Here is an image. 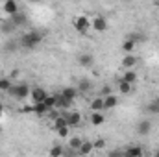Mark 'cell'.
<instances>
[{
    "label": "cell",
    "instance_id": "obj_34",
    "mask_svg": "<svg viewBox=\"0 0 159 157\" xmlns=\"http://www.w3.org/2000/svg\"><path fill=\"white\" fill-rule=\"evenodd\" d=\"M157 155H159V154H157Z\"/></svg>",
    "mask_w": 159,
    "mask_h": 157
},
{
    "label": "cell",
    "instance_id": "obj_23",
    "mask_svg": "<svg viewBox=\"0 0 159 157\" xmlns=\"http://www.w3.org/2000/svg\"><path fill=\"white\" fill-rule=\"evenodd\" d=\"M119 91L122 92V94H129V92H131V83H128V81L120 79V83H119Z\"/></svg>",
    "mask_w": 159,
    "mask_h": 157
},
{
    "label": "cell",
    "instance_id": "obj_22",
    "mask_svg": "<svg viewBox=\"0 0 159 157\" xmlns=\"http://www.w3.org/2000/svg\"><path fill=\"white\" fill-rule=\"evenodd\" d=\"M133 48H135V41H131L129 37H128V39H126L124 43H122V50H124L126 54H129V52H133Z\"/></svg>",
    "mask_w": 159,
    "mask_h": 157
},
{
    "label": "cell",
    "instance_id": "obj_9",
    "mask_svg": "<svg viewBox=\"0 0 159 157\" xmlns=\"http://www.w3.org/2000/svg\"><path fill=\"white\" fill-rule=\"evenodd\" d=\"M150 131H152V122L150 120H141L137 124V133L139 135H148Z\"/></svg>",
    "mask_w": 159,
    "mask_h": 157
},
{
    "label": "cell",
    "instance_id": "obj_14",
    "mask_svg": "<svg viewBox=\"0 0 159 157\" xmlns=\"http://www.w3.org/2000/svg\"><path fill=\"white\" fill-rule=\"evenodd\" d=\"M122 79L133 85V83L137 81V72H135L133 69H126V70H124V76H122Z\"/></svg>",
    "mask_w": 159,
    "mask_h": 157
},
{
    "label": "cell",
    "instance_id": "obj_2",
    "mask_svg": "<svg viewBox=\"0 0 159 157\" xmlns=\"http://www.w3.org/2000/svg\"><path fill=\"white\" fill-rule=\"evenodd\" d=\"M7 94L17 98V100H24L30 96V87L26 83H13L9 89H7Z\"/></svg>",
    "mask_w": 159,
    "mask_h": 157
},
{
    "label": "cell",
    "instance_id": "obj_7",
    "mask_svg": "<svg viewBox=\"0 0 159 157\" xmlns=\"http://www.w3.org/2000/svg\"><path fill=\"white\" fill-rule=\"evenodd\" d=\"M46 94H48V92H46L44 89H41V87H35V89L30 91V96H32V102H34V104H37V102H44Z\"/></svg>",
    "mask_w": 159,
    "mask_h": 157
},
{
    "label": "cell",
    "instance_id": "obj_19",
    "mask_svg": "<svg viewBox=\"0 0 159 157\" xmlns=\"http://www.w3.org/2000/svg\"><path fill=\"white\" fill-rule=\"evenodd\" d=\"M32 111H34L35 115H46V113H48V107L44 105V102H37V104H34Z\"/></svg>",
    "mask_w": 159,
    "mask_h": 157
},
{
    "label": "cell",
    "instance_id": "obj_3",
    "mask_svg": "<svg viewBox=\"0 0 159 157\" xmlns=\"http://www.w3.org/2000/svg\"><path fill=\"white\" fill-rule=\"evenodd\" d=\"M91 28L94 30V32H106L107 28H109V24H107V20H106V17H94L93 20H91Z\"/></svg>",
    "mask_w": 159,
    "mask_h": 157
},
{
    "label": "cell",
    "instance_id": "obj_27",
    "mask_svg": "<svg viewBox=\"0 0 159 157\" xmlns=\"http://www.w3.org/2000/svg\"><path fill=\"white\" fill-rule=\"evenodd\" d=\"M65 152H63V148L61 146H54L52 150H50V155H54V157H57V155H63Z\"/></svg>",
    "mask_w": 159,
    "mask_h": 157
},
{
    "label": "cell",
    "instance_id": "obj_18",
    "mask_svg": "<svg viewBox=\"0 0 159 157\" xmlns=\"http://www.w3.org/2000/svg\"><path fill=\"white\" fill-rule=\"evenodd\" d=\"M70 104H72L70 100H67L65 96H61V94H57V105H56V107H59L61 111H65V109H69V107H70Z\"/></svg>",
    "mask_w": 159,
    "mask_h": 157
},
{
    "label": "cell",
    "instance_id": "obj_10",
    "mask_svg": "<svg viewBox=\"0 0 159 157\" xmlns=\"http://www.w3.org/2000/svg\"><path fill=\"white\" fill-rule=\"evenodd\" d=\"M78 63L81 65V67H91V65L94 63V57H93V54L83 52V54H80L78 56Z\"/></svg>",
    "mask_w": 159,
    "mask_h": 157
},
{
    "label": "cell",
    "instance_id": "obj_6",
    "mask_svg": "<svg viewBox=\"0 0 159 157\" xmlns=\"http://www.w3.org/2000/svg\"><path fill=\"white\" fill-rule=\"evenodd\" d=\"M137 63H139V57L137 56H133L131 52L129 54H124V57H122V69H133Z\"/></svg>",
    "mask_w": 159,
    "mask_h": 157
},
{
    "label": "cell",
    "instance_id": "obj_8",
    "mask_svg": "<svg viewBox=\"0 0 159 157\" xmlns=\"http://www.w3.org/2000/svg\"><path fill=\"white\" fill-rule=\"evenodd\" d=\"M119 105V98L115 94H107L104 96V109H115Z\"/></svg>",
    "mask_w": 159,
    "mask_h": 157
},
{
    "label": "cell",
    "instance_id": "obj_20",
    "mask_svg": "<svg viewBox=\"0 0 159 157\" xmlns=\"http://www.w3.org/2000/svg\"><path fill=\"white\" fill-rule=\"evenodd\" d=\"M104 115L100 113V111H93V115H91V124L93 126H100V124H104Z\"/></svg>",
    "mask_w": 159,
    "mask_h": 157
},
{
    "label": "cell",
    "instance_id": "obj_12",
    "mask_svg": "<svg viewBox=\"0 0 159 157\" xmlns=\"http://www.w3.org/2000/svg\"><path fill=\"white\" fill-rule=\"evenodd\" d=\"M61 96H65L67 100L74 102V98L78 96V89H74V87H65V89L61 91Z\"/></svg>",
    "mask_w": 159,
    "mask_h": 157
},
{
    "label": "cell",
    "instance_id": "obj_5",
    "mask_svg": "<svg viewBox=\"0 0 159 157\" xmlns=\"http://www.w3.org/2000/svg\"><path fill=\"white\" fill-rule=\"evenodd\" d=\"M74 28L78 30L80 34H83V32H87V30L91 28V20H89L87 17H83V15H81V17H76V19H74Z\"/></svg>",
    "mask_w": 159,
    "mask_h": 157
},
{
    "label": "cell",
    "instance_id": "obj_13",
    "mask_svg": "<svg viewBox=\"0 0 159 157\" xmlns=\"http://www.w3.org/2000/svg\"><path fill=\"white\" fill-rule=\"evenodd\" d=\"M94 150V142H81V146H80V150H78V154L80 155H89L91 152Z\"/></svg>",
    "mask_w": 159,
    "mask_h": 157
},
{
    "label": "cell",
    "instance_id": "obj_16",
    "mask_svg": "<svg viewBox=\"0 0 159 157\" xmlns=\"http://www.w3.org/2000/svg\"><path fill=\"white\" fill-rule=\"evenodd\" d=\"M91 109H93V111H104V96L93 98V100H91Z\"/></svg>",
    "mask_w": 159,
    "mask_h": 157
},
{
    "label": "cell",
    "instance_id": "obj_25",
    "mask_svg": "<svg viewBox=\"0 0 159 157\" xmlns=\"http://www.w3.org/2000/svg\"><path fill=\"white\" fill-rule=\"evenodd\" d=\"M11 85H13V83H11V79L9 78H0V91L7 92V89H9Z\"/></svg>",
    "mask_w": 159,
    "mask_h": 157
},
{
    "label": "cell",
    "instance_id": "obj_31",
    "mask_svg": "<svg viewBox=\"0 0 159 157\" xmlns=\"http://www.w3.org/2000/svg\"><path fill=\"white\" fill-rule=\"evenodd\" d=\"M2 113H4V105L0 104V115H2Z\"/></svg>",
    "mask_w": 159,
    "mask_h": 157
},
{
    "label": "cell",
    "instance_id": "obj_1",
    "mask_svg": "<svg viewBox=\"0 0 159 157\" xmlns=\"http://www.w3.org/2000/svg\"><path fill=\"white\" fill-rule=\"evenodd\" d=\"M41 41H43V34H39V32L34 30V32H28V34H24V35L20 37V46L32 50V48H35V46L39 44Z\"/></svg>",
    "mask_w": 159,
    "mask_h": 157
},
{
    "label": "cell",
    "instance_id": "obj_4",
    "mask_svg": "<svg viewBox=\"0 0 159 157\" xmlns=\"http://www.w3.org/2000/svg\"><path fill=\"white\" fill-rule=\"evenodd\" d=\"M65 117H67V120H69V126L70 128H74V126H80L81 124V113H78V111H61Z\"/></svg>",
    "mask_w": 159,
    "mask_h": 157
},
{
    "label": "cell",
    "instance_id": "obj_28",
    "mask_svg": "<svg viewBox=\"0 0 159 157\" xmlns=\"http://www.w3.org/2000/svg\"><path fill=\"white\" fill-rule=\"evenodd\" d=\"M89 89H91L89 79H81V81H80V91H89Z\"/></svg>",
    "mask_w": 159,
    "mask_h": 157
},
{
    "label": "cell",
    "instance_id": "obj_30",
    "mask_svg": "<svg viewBox=\"0 0 159 157\" xmlns=\"http://www.w3.org/2000/svg\"><path fill=\"white\" fill-rule=\"evenodd\" d=\"M94 148H104V141H96L94 142Z\"/></svg>",
    "mask_w": 159,
    "mask_h": 157
},
{
    "label": "cell",
    "instance_id": "obj_15",
    "mask_svg": "<svg viewBox=\"0 0 159 157\" xmlns=\"http://www.w3.org/2000/svg\"><path fill=\"white\" fill-rule=\"evenodd\" d=\"M143 154H144V152H143L141 146H129V148L124 152V155L126 157H141Z\"/></svg>",
    "mask_w": 159,
    "mask_h": 157
},
{
    "label": "cell",
    "instance_id": "obj_21",
    "mask_svg": "<svg viewBox=\"0 0 159 157\" xmlns=\"http://www.w3.org/2000/svg\"><path fill=\"white\" fill-rule=\"evenodd\" d=\"M11 22H13L15 26H19V24L22 26V24L26 22V15H22V13H19V11H17L15 15H11Z\"/></svg>",
    "mask_w": 159,
    "mask_h": 157
},
{
    "label": "cell",
    "instance_id": "obj_24",
    "mask_svg": "<svg viewBox=\"0 0 159 157\" xmlns=\"http://www.w3.org/2000/svg\"><path fill=\"white\" fill-rule=\"evenodd\" d=\"M81 142H83V141H81L80 137H72V139H69V146H70L72 150H76V152L80 150V146H81Z\"/></svg>",
    "mask_w": 159,
    "mask_h": 157
},
{
    "label": "cell",
    "instance_id": "obj_29",
    "mask_svg": "<svg viewBox=\"0 0 159 157\" xmlns=\"http://www.w3.org/2000/svg\"><path fill=\"white\" fill-rule=\"evenodd\" d=\"M107 94H111V87H104L102 89V96H107Z\"/></svg>",
    "mask_w": 159,
    "mask_h": 157
},
{
    "label": "cell",
    "instance_id": "obj_33",
    "mask_svg": "<svg viewBox=\"0 0 159 157\" xmlns=\"http://www.w3.org/2000/svg\"><path fill=\"white\" fill-rule=\"evenodd\" d=\"M0 133H2V128H0Z\"/></svg>",
    "mask_w": 159,
    "mask_h": 157
},
{
    "label": "cell",
    "instance_id": "obj_17",
    "mask_svg": "<svg viewBox=\"0 0 159 157\" xmlns=\"http://www.w3.org/2000/svg\"><path fill=\"white\" fill-rule=\"evenodd\" d=\"M44 105H46L48 109H54V107L57 105V94H46V98H44Z\"/></svg>",
    "mask_w": 159,
    "mask_h": 157
},
{
    "label": "cell",
    "instance_id": "obj_26",
    "mask_svg": "<svg viewBox=\"0 0 159 157\" xmlns=\"http://www.w3.org/2000/svg\"><path fill=\"white\" fill-rule=\"evenodd\" d=\"M57 135H59L61 139H67V137H69V126H65V128H57Z\"/></svg>",
    "mask_w": 159,
    "mask_h": 157
},
{
    "label": "cell",
    "instance_id": "obj_11",
    "mask_svg": "<svg viewBox=\"0 0 159 157\" xmlns=\"http://www.w3.org/2000/svg\"><path fill=\"white\" fill-rule=\"evenodd\" d=\"M4 11L11 17V15H15V13L19 11V4H17L15 0H6V2H4Z\"/></svg>",
    "mask_w": 159,
    "mask_h": 157
},
{
    "label": "cell",
    "instance_id": "obj_32",
    "mask_svg": "<svg viewBox=\"0 0 159 157\" xmlns=\"http://www.w3.org/2000/svg\"><path fill=\"white\" fill-rule=\"evenodd\" d=\"M28 2H37V0H28Z\"/></svg>",
    "mask_w": 159,
    "mask_h": 157
}]
</instances>
